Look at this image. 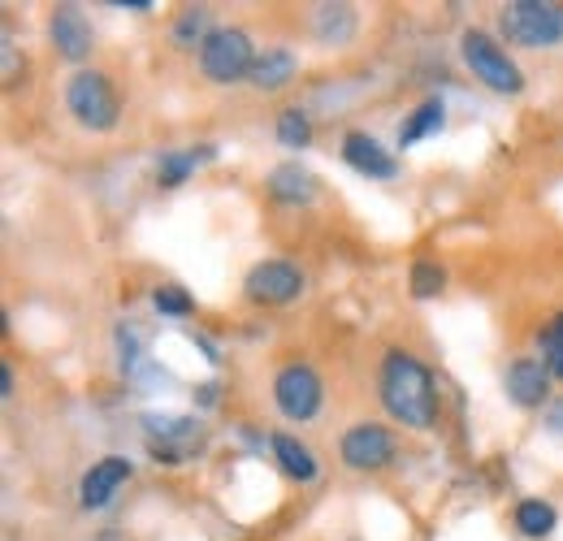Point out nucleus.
<instances>
[{
	"label": "nucleus",
	"instance_id": "nucleus-24",
	"mask_svg": "<svg viewBox=\"0 0 563 541\" xmlns=\"http://www.w3.org/2000/svg\"><path fill=\"white\" fill-rule=\"evenodd\" d=\"M13 395V373H9V364H0V399H9Z\"/></svg>",
	"mask_w": 563,
	"mask_h": 541
},
{
	"label": "nucleus",
	"instance_id": "nucleus-4",
	"mask_svg": "<svg viewBox=\"0 0 563 541\" xmlns=\"http://www.w3.org/2000/svg\"><path fill=\"white\" fill-rule=\"evenodd\" d=\"M503 35L525 48H555L563 40V4H551V0L503 4Z\"/></svg>",
	"mask_w": 563,
	"mask_h": 541
},
{
	"label": "nucleus",
	"instance_id": "nucleus-2",
	"mask_svg": "<svg viewBox=\"0 0 563 541\" xmlns=\"http://www.w3.org/2000/svg\"><path fill=\"white\" fill-rule=\"evenodd\" d=\"M66 109L82 131H113L118 118H122V96L113 87V78L104 69H78L70 82H66Z\"/></svg>",
	"mask_w": 563,
	"mask_h": 541
},
{
	"label": "nucleus",
	"instance_id": "nucleus-6",
	"mask_svg": "<svg viewBox=\"0 0 563 541\" xmlns=\"http://www.w3.org/2000/svg\"><path fill=\"white\" fill-rule=\"evenodd\" d=\"M321 399H325V386H321L317 368L303 364V360L286 364L278 377H274V404H278L282 416L295 420V424L312 420V416L321 411Z\"/></svg>",
	"mask_w": 563,
	"mask_h": 541
},
{
	"label": "nucleus",
	"instance_id": "nucleus-10",
	"mask_svg": "<svg viewBox=\"0 0 563 541\" xmlns=\"http://www.w3.org/2000/svg\"><path fill=\"white\" fill-rule=\"evenodd\" d=\"M131 473H135V464H131L126 455H104L100 464H91L87 476H82V485H78V503H82L87 511L109 507V503H113V494L131 481Z\"/></svg>",
	"mask_w": 563,
	"mask_h": 541
},
{
	"label": "nucleus",
	"instance_id": "nucleus-19",
	"mask_svg": "<svg viewBox=\"0 0 563 541\" xmlns=\"http://www.w3.org/2000/svg\"><path fill=\"white\" fill-rule=\"evenodd\" d=\"M278 143L290 147V152H299V147L312 143V122H308L303 109H282L278 113Z\"/></svg>",
	"mask_w": 563,
	"mask_h": 541
},
{
	"label": "nucleus",
	"instance_id": "nucleus-16",
	"mask_svg": "<svg viewBox=\"0 0 563 541\" xmlns=\"http://www.w3.org/2000/svg\"><path fill=\"white\" fill-rule=\"evenodd\" d=\"M516 533L529 541H542L547 533H555V525H560V516H555V507L547 503V498H525V503H516Z\"/></svg>",
	"mask_w": 563,
	"mask_h": 541
},
{
	"label": "nucleus",
	"instance_id": "nucleus-8",
	"mask_svg": "<svg viewBox=\"0 0 563 541\" xmlns=\"http://www.w3.org/2000/svg\"><path fill=\"white\" fill-rule=\"evenodd\" d=\"M243 295L252 303H265V308L295 303L303 295V273L295 269L290 261H261V265H252L247 277H243Z\"/></svg>",
	"mask_w": 563,
	"mask_h": 541
},
{
	"label": "nucleus",
	"instance_id": "nucleus-21",
	"mask_svg": "<svg viewBox=\"0 0 563 541\" xmlns=\"http://www.w3.org/2000/svg\"><path fill=\"white\" fill-rule=\"evenodd\" d=\"M538 346H542V360L551 364V373L563 382V312H560V317H551V321L542 325Z\"/></svg>",
	"mask_w": 563,
	"mask_h": 541
},
{
	"label": "nucleus",
	"instance_id": "nucleus-18",
	"mask_svg": "<svg viewBox=\"0 0 563 541\" xmlns=\"http://www.w3.org/2000/svg\"><path fill=\"white\" fill-rule=\"evenodd\" d=\"M442 118H446V109H442V100H424L421 109L408 118V126L399 131V147H412V143H421L429 139L433 131H442Z\"/></svg>",
	"mask_w": 563,
	"mask_h": 541
},
{
	"label": "nucleus",
	"instance_id": "nucleus-23",
	"mask_svg": "<svg viewBox=\"0 0 563 541\" xmlns=\"http://www.w3.org/2000/svg\"><path fill=\"white\" fill-rule=\"evenodd\" d=\"M442 286H446V273L438 269L433 261H417V265H412V295H417V299L442 295Z\"/></svg>",
	"mask_w": 563,
	"mask_h": 541
},
{
	"label": "nucleus",
	"instance_id": "nucleus-7",
	"mask_svg": "<svg viewBox=\"0 0 563 541\" xmlns=\"http://www.w3.org/2000/svg\"><path fill=\"white\" fill-rule=\"evenodd\" d=\"M339 455L352 473H382L395 464V438L382 420H355L339 442Z\"/></svg>",
	"mask_w": 563,
	"mask_h": 541
},
{
	"label": "nucleus",
	"instance_id": "nucleus-1",
	"mask_svg": "<svg viewBox=\"0 0 563 541\" xmlns=\"http://www.w3.org/2000/svg\"><path fill=\"white\" fill-rule=\"evenodd\" d=\"M377 390H382V407L404 424V429H433L438 420V386L429 377L421 360L412 351H386L382 373H377Z\"/></svg>",
	"mask_w": 563,
	"mask_h": 541
},
{
	"label": "nucleus",
	"instance_id": "nucleus-15",
	"mask_svg": "<svg viewBox=\"0 0 563 541\" xmlns=\"http://www.w3.org/2000/svg\"><path fill=\"white\" fill-rule=\"evenodd\" d=\"M274 460L282 464V473L290 476V481H317L321 473V464H317V455L299 442V438H290V433H274Z\"/></svg>",
	"mask_w": 563,
	"mask_h": 541
},
{
	"label": "nucleus",
	"instance_id": "nucleus-22",
	"mask_svg": "<svg viewBox=\"0 0 563 541\" xmlns=\"http://www.w3.org/2000/svg\"><path fill=\"white\" fill-rule=\"evenodd\" d=\"M152 303H156L161 317H191L196 312V303H191V295L183 286H156L152 290Z\"/></svg>",
	"mask_w": 563,
	"mask_h": 541
},
{
	"label": "nucleus",
	"instance_id": "nucleus-20",
	"mask_svg": "<svg viewBox=\"0 0 563 541\" xmlns=\"http://www.w3.org/2000/svg\"><path fill=\"white\" fill-rule=\"evenodd\" d=\"M205 26H209V9H183V13H178V26H174V40H178L183 48H196V44L205 48V40H209Z\"/></svg>",
	"mask_w": 563,
	"mask_h": 541
},
{
	"label": "nucleus",
	"instance_id": "nucleus-13",
	"mask_svg": "<svg viewBox=\"0 0 563 541\" xmlns=\"http://www.w3.org/2000/svg\"><path fill=\"white\" fill-rule=\"evenodd\" d=\"M269 196L278 203H312L317 200V178L299 161H286L269 174Z\"/></svg>",
	"mask_w": 563,
	"mask_h": 541
},
{
	"label": "nucleus",
	"instance_id": "nucleus-9",
	"mask_svg": "<svg viewBox=\"0 0 563 541\" xmlns=\"http://www.w3.org/2000/svg\"><path fill=\"white\" fill-rule=\"evenodd\" d=\"M551 377L555 373L542 355H516L503 373V390L516 407L533 411V407H547V399H551Z\"/></svg>",
	"mask_w": 563,
	"mask_h": 541
},
{
	"label": "nucleus",
	"instance_id": "nucleus-11",
	"mask_svg": "<svg viewBox=\"0 0 563 541\" xmlns=\"http://www.w3.org/2000/svg\"><path fill=\"white\" fill-rule=\"evenodd\" d=\"M48 35H53V48H57L66 62H87V57H91L96 35H91V22H87V13H82L78 4H57V9H53Z\"/></svg>",
	"mask_w": 563,
	"mask_h": 541
},
{
	"label": "nucleus",
	"instance_id": "nucleus-12",
	"mask_svg": "<svg viewBox=\"0 0 563 541\" xmlns=\"http://www.w3.org/2000/svg\"><path fill=\"white\" fill-rule=\"evenodd\" d=\"M343 161L352 165L355 174H364V178H377V183H390L395 174H399V161L377 143L373 135H364V131H352V135H343Z\"/></svg>",
	"mask_w": 563,
	"mask_h": 541
},
{
	"label": "nucleus",
	"instance_id": "nucleus-5",
	"mask_svg": "<svg viewBox=\"0 0 563 541\" xmlns=\"http://www.w3.org/2000/svg\"><path fill=\"white\" fill-rule=\"evenodd\" d=\"M256 57H261V53L252 48V35H247V31H239V26H217V31H209V40H205V48H200V69H205L209 82L230 87V82H239V78L252 74Z\"/></svg>",
	"mask_w": 563,
	"mask_h": 541
},
{
	"label": "nucleus",
	"instance_id": "nucleus-3",
	"mask_svg": "<svg viewBox=\"0 0 563 541\" xmlns=\"http://www.w3.org/2000/svg\"><path fill=\"white\" fill-rule=\"evenodd\" d=\"M460 57L477 74V82H486L490 91H503V96H520L525 91V74L507 57V48L494 40L490 31H464L460 35Z\"/></svg>",
	"mask_w": 563,
	"mask_h": 541
},
{
	"label": "nucleus",
	"instance_id": "nucleus-17",
	"mask_svg": "<svg viewBox=\"0 0 563 541\" xmlns=\"http://www.w3.org/2000/svg\"><path fill=\"white\" fill-rule=\"evenodd\" d=\"M212 147H183V152H161V165H156V183L161 187H183L187 183V174L200 165V161H209Z\"/></svg>",
	"mask_w": 563,
	"mask_h": 541
},
{
	"label": "nucleus",
	"instance_id": "nucleus-14",
	"mask_svg": "<svg viewBox=\"0 0 563 541\" xmlns=\"http://www.w3.org/2000/svg\"><path fill=\"white\" fill-rule=\"evenodd\" d=\"M295 69H299V62H295V53L290 48H265L261 57H256V66H252V87L256 91H282L290 78H295Z\"/></svg>",
	"mask_w": 563,
	"mask_h": 541
}]
</instances>
